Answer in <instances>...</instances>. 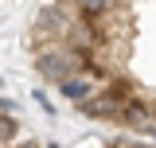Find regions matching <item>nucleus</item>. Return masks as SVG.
<instances>
[{
    "mask_svg": "<svg viewBox=\"0 0 156 148\" xmlns=\"http://www.w3.org/2000/svg\"><path fill=\"white\" fill-rule=\"evenodd\" d=\"M78 109L86 113V117H94V121H121V101H117L113 93H90V97H82V101H78Z\"/></svg>",
    "mask_w": 156,
    "mask_h": 148,
    "instance_id": "1",
    "label": "nucleus"
},
{
    "mask_svg": "<svg viewBox=\"0 0 156 148\" xmlns=\"http://www.w3.org/2000/svg\"><path fill=\"white\" fill-rule=\"evenodd\" d=\"M58 90L66 93L70 101H82V97H90V93H94V78H90L86 70H82V74H70V78H62V82H58Z\"/></svg>",
    "mask_w": 156,
    "mask_h": 148,
    "instance_id": "2",
    "label": "nucleus"
},
{
    "mask_svg": "<svg viewBox=\"0 0 156 148\" xmlns=\"http://www.w3.org/2000/svg\"><path fill=\"white\" fill-rule=\"evenodd\" d=\"M12 136H16V117L0 113V144H4V140H12Z\"/></svg>",
    "mask_w": 156,
    "mask_h": 148,
    "instance_id": "3",
    "label": "nucleus"
},
{
    "mask_svg": "<svg viewBox=\"0 0 156 148\" xmlns=\"http://www.w3.org/2000/svg\"><path fill=\"white\" fill-rule=\"evenodd\" d=\"M109 4H113V0H78V8H82L86 16H94V12H105Z\"/></svg>",
    "mask_w": 156,
    "mask_h": 148,
    "instance_id": "4",
    "label": "nucleus"
}]
</instances>
